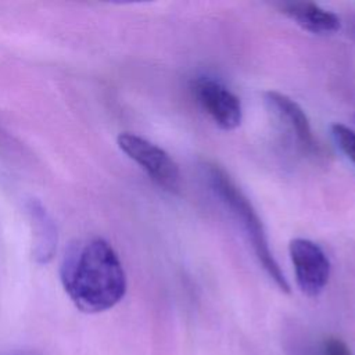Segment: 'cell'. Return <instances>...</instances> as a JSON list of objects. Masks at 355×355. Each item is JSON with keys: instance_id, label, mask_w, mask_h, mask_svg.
Instances as JSON below:
<instances>
[{"instance_id": "obj_3", "label": "cell", "mask_w": 355, "mask_h": 355, "mask_svg": "<svg viewBox=\"0 0 355 355\" xmlns=\"http://www.w3.org/2000/svg\"><path fill=\"white\" fill-rule=\"evenodd\" d=\"M118 147L135 161L153 182L166 191L180 189V171L173 158L157 144L135 133L123 132L116 139Z\"/></svg>"}, {"instance_id": "obj_7", "label": "cell", "mask_w": 355, "mask_h": 355, "mask_svg": "<svg viewBox=\"0 0 355 355\" xmlns=\"http://www.w3.org/2000/svg\"><path fill=\"white\" fill-rule=\"evenodd\" d=\"M282 12L295 21L301 28L319 35L334 33L340 29V18L311 1H291L282 6Z\"/></svg>"}, {"instance_id": "obj_9", "label": "cell", "mask_w": 355, "mask_h": 355, "mask_svg": "<svg viewBox=\"0 0 355 355\" xmlns=\"http://www.w3.org/2000/svg\"><path fill=\"white\" fill-rule=\"evenodd\" d=\"M331 135L340 150L355 165V130L344 123L331 125Z\"/></svg>"}, {"instance_id": "obj_11", "label": "cell", "mask_w": 355, "mask_h": 355, "mask_svg": "<svg viewBox=\"0 0 355 355\" xmlns=\"http://www.w3.org/2000/svg\"><path fill=\"white\" fill-rule=\"evenodd\" d=\"M19 355H37V354H33V352H25V354H19Z\"/></svg>"}, {"instance_id": "obj_2", "label": "cell", "mask_w": 355, "mask_h": 355, "mask_svg": "<svg viewBox=\"0 0 355 355\" xmlns=\"http://www.w3.org/2000/svg\"><path fill=\"white\" fill-rule=\"evenodd\" d=\"M202 169L214 194L229 209V212L244 230L247 240L266 275L283 293L288 294L290 284L269 248L266 230L251 201L219 165L214 162H205Z\"/></svg>"}, {"instance_id": "obj_6", "label": "cell", "mask_w": 355, "mask_h": 355, "mask_svg": "<svg viewBox=\"0 0 355 355\" xmlns=\"http://www.w3.org/2000/svg\"><path fill=\"white\" fill-rule=\"evenodd\" d=\"M263 98L268 108L295 137L298 146L304 151H313L316 143L311 128V122L302 107L287 94H283L276 90L266 92L263 94Z\"/></svg>"}, {"instance_id": "obj_5", "label": "cell", "mask_w": 355, "mask_h": 355, "mask_svg": "<svg viewBox=\"0 0 355 355\" xmlns=\"http://www.w3.org/2000/svg\"><path fill=\"white\" fill-rule=\"evenodd\" d=\"M193 94L200 107L219 128L232 130L241 123V101L222 82L209 76H202L193 83Z\"/></svg>"}, {"instance_id": "obj_1", "label": "cell", "mask_w": 355, "mask_h": 355, "mask_svg": "<svg viewBox=\"0 0 355 355\" xmlns=\"http://www.w3.org/2000/svg\"><path fill=\"white\" fill-rule=\"evenodd\" d=\"M60 276L65 293L85 313L111 309L123 298L128 286L118 254L100 237L72 245L62 261Z\"/></svg>"}, {"instance_id": "obj_4", "label": "cell", "mask_w": 355, "mask_h": 355, "mask_svg": "<svg viewBox=\"0 0 355 355\" xmlns=\"http://www.w3.org/2000/svg\"><path fill=\"white\" fill-rule=\"evenodd\" d=\"M288 254L301 293L318 297L329 283L331 269L323 248L312 240L297 237L290 241Z\"/></svg>"}, {"instance_id": "obj_10", "label": "cell", "mask_w": 355, "mask_h": 355, "mask_svg": "<svg viewBox=\"0 0 355 355\" xmlns=\"http://www.w3.org/2000/svg\"><path fill=\"white\" fill-rule=\"evenodd\" d=\"M324 355H354L351 348L338 337H327L323 344Z\"/></svg>"}, {"instance_id": "obj_8", "label": "cell", "mask_w": 355, "mask_h": 355, "mask_svg": "<svg viewBox=\"0 0 355 355\" xmlns=\"http://www.w3.org/2000/svg\"><path fill=\"white\" fill-rule=\"evenodd\" d=\"M31 214H32V218L39 222V234L37 236V241L40 243L36 248V254L37 257L42 259V261H47V258L51 257L53 254V250H54V237H55V233H54V229H53V225L51 222L49 220V216L47 214L44 212V209L42 208L40 204H32V208H31Z\"/></svg>"}]
</instances>
